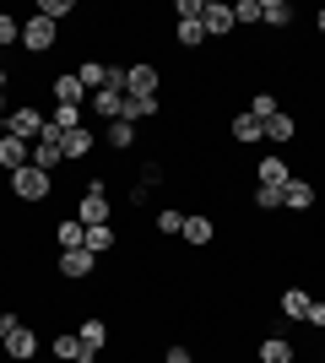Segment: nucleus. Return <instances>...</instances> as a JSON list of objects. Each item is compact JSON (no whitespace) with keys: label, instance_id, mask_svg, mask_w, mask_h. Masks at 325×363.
Returning <instances> with one entry per match:
<instances>
[{"label":"nucleus","instance_id":"11","mask_svg":"<svg viewBox=\"0 0 325 363\" xmlns=\"http://www.w3.org/2000/svg\"><path fill=\"white\" fill-rule=\"evenodd\" d=\"M60 152H65V163H81V157L93 152V130H87V125L65 130V136H60Z\"/></svg>","mask_w":325,"mask_h":363},{"label":"nucleus","instance_id":"36","mask_svg":"<svg viewBox=\"0 0 325 363\" xmlns=\"http://www.w3.org/2000/svg\"><path fill=\"white\" fill-rule=\"evenodd\" d=\"M304 320H309V325H325V303L309 298V315H304Z\"/></svg>","mask_w":325,"mask_h":363},{"label":"nucleus","instance_id":"32","mask_svg":"<svg viewBox=\"0 0 325 363\" xmlns=\"http://www.w3.org/2000/svg\"><path fill=\"white\" fill-rule=\"evenodd\" d=\"M173 33H179V44H185V49H195V44L206 38V28H201V22H179Z\"/></svg>","mask_w":325,"mask_h":363},{"label":"nucleus","instance_id":"43","mask_svg":"<svg viewBox=\"0 0 325 363\" xmlns=\"http://www.w3.org/2000/svg\"><path fill=\"white\" fill-rule=\"evenodd\" d=\"M0 55H6V49H0Z\"/></svg>","mask_w":325,"mask_h":363},{"label":"nucleus","instance_id":"4","mask_svg":"<svg viewBox=\"0 0 325 363\" xmlns=\"http://www.w3.org/2000/svg\"><path fill=\"white\" fill-rule=\"evenodd\" d=\"M22 49H28V55H44V49H55V22H49V16H33V22H22Z\"/></svg>","mask_w":325,"mask_h":363},{"label":"nucleus","instance_id":"33","mask_svg":"<svg viewBox=\"0 0 325 363\" xmlns=\"http://www.w3.org/2000/svg\"><path fill=\"white\" fill-rule=\"evenodd\" d=\"M179 228H185V212H173V206L157 212V233H179Z\"/></svg>","mask_w":325,"mask_h":363},{"label":"nucleus","instance_id":"20","mask_svg":"<svg viewBox=\"0 0 325 363\" xmlns=\"http://www.w3.org/2000/svg\"><path fill=\"white\" fill-rule=\"evenodd\" d=\"M261 22H271V28H287V22H293V6H287V0H261Z\"/></svg>","mask_w":325,"mask_h":363},{"label":"nucleus","instance_id":"35","mask_svg":"<svg viewBox=\"0 0 325 363\" xmlns=\"http://www.w3.org/2000/svg\"><path fill=\"white\" fill-rule=\"evenodd\" d=\"M255 206H261V212H277V206H282V190H255Z\"/></svg>","mask_w":325,"mask_h":363},{"label":"nucleus","instance_id":"34","mask_svg":"<svg viewBox=\"0 0 325 363\" xmlns=\"http://www.w3.org/2000/svg\"><path fill=\"white\" fill-rule=\"evenodd\" d=\"M65 11H71V0H38V16H49V22H60Z\"/></svg>","mask_w":325,"mask_h":363},{"label":"nucleus","instance_id":"13","mask_svg":"<svg viewBox=\"0 0 325 363\" xmlns=\"http://www.w3.org/2000/svg\"><path fill=\"white\" fill-rule=\"evenodd\" d=\"M255 179H261V190H282V184L293 179V174H287V163H282V157H261Z\"/></svg>","mask_w":325,"mask_h":363},{"label":"nucleus","instance_id":"19","mask_svg":"<svg viewBox=\"0 0 325 363\" xmlns=\"http://www.w3.org/2000/svg\"><path fill=\"white\" fill-rule=\"evenodd\" d=\"M55 239H60V250H81V244H87V228H81L76 217H65V223L55 228Z\"/></svg>","mask_w":325,"mask_h":363},{"label":"nucleus","instance_id":"31","mask_svg":"<svg viewBox=\"0 0 325 363\" xmlns=\"http://www.w3.org/2000/svg\"><path fill=\"white\" fill-rule=\"evenodd\" d=\"M76 352H81V336H55V358L76 363Z\"/></svg>","mask_w":325,"mask_h":363},{"label":"nucleus","instance_id":"17","mask_svg":"<svg viewBox=\"0 0 325 363\" xmlns=\"http://www.w3.org/2000/svg\"><path fill=\"white\" fill-rule=\"evenodd\" d=\"M233 141H244V147H255V141H266V125L255 120V114H239V120H233Z\"/></svg>","mask_w":325,"mask_h":363},{"label":"nucleus","instance_id":"23","mask_svg":"<svg viewBox=\"0 0 325 363\" xmlns=\"http://www.w3.org/2000/svg\"><path fill=\"white\" fill-rule=\"evenodd\" d=\"M81 250H93V255H108V250H114V228H87V244H81Z\"/></svg>","mask_w":325,"mask_h":363},{"label":"nucleus","instance_id":"12","mask_svg":"<svg viewBox=\"0 0 325 363\" xmlns=\"http://www.w3.org/2000/svg\"><path fill=\"white\" fill-rule=\"evenodd\" d=\"M282 206L309 212V206H314V184H309V179H287V184H282Z\"/></svg>","mask_w":325,"mask_h":363},{"label":"nucleus","instance_id":"16","mask_svg":"<svg viewBox=\"0 0 325 363\" xmlns=\"http://www.w3.org/2000/svg\"><path fill=\"white\" fill-rule=\"evenodd\" d=\"M87 104H93L98 114H103V120H120V104H125V92H120V87H103V92H93Z\"/></svg>","mask_w":325,"mask_h":363},{"label":"nucleus","instance_id":"29","mask_svg":"<svg viewBox=\"0 0 325 363\" xmlns=\"http://www.w3.org/2000/svg\"><path fill=\"white\" fill-rule=\"evenodd\" d=\"M233 22H261V0H233Z\"/></svg>","mask_w":325,"mask_h":363},{"label":"nucleus","instance_id":"42","mask_svg":"<svg viewBox=\"0 0 325 363\" xmlns=\"http://www.w3.org/2000/svg\"><path fill=\"white\" fill-rule=\"evenodd\" d=\"M320 363H325V352H320Z\"/></svg>","mask_w":325,"mask_h":363},{"label":"nucleus","instance_id":"18","mask_svg":"<svg viewBox=\"0 0 325 363\" xmlns=\"http://www.w3.org/2000/svg\"><path fill=\"white\" fill-rule=\"evenodd\" d=\"M261 363H293V342H287V336H266L261 342Z\"/></svg>","mask_w":325,"mask_h":363},{"label":"nucleus","instance_id":"38","mask_svg":"<svg viewBox=\"0 0 325 363\" xmlns=\"http://www.w3.org/2000/svg\"><path fill=\"white\" fill-rule=\"evenodd\" d=\"M16 325H22V320H16V315H0V342H6V336H11Z\"/></svg>","mask_w":325,"mask_h":363},{"label":"nucleus","instance_id":"26","mask_svg":"<svg viewBox=\"0 0 325 363\" xmlns=\"http://www.w3.org/2000/svg\"><path fill=\"white\" fill-rule=\"evenodd\" d=\"M249 114H255V120H271V114H282V104H277V98H271V92H255V98H249Z\"/></svg>","mask_w":325,"mask_h":363},{"label":"nucleus","instance_id":"3","mask_svg":"<svg viewBox=\"0 0 325 363\" xmlns=\"http://www.w3.org/2000/svg\"><path fill=\"white\" fill-rule=\"evenodd\" d=\"M44 114H38V108H11V114H6V130H11V136H22V141H38L44 136Z\"/></svg>","mask_w":325,"mask_h":363},{"label":"nucleus","instance_id":"27","mask_svg":"<svg viewBox=\"0 0 325 363\" xmlns=\"http://www.w3.org/2000/svg\"><path fill=\"white\" fill-rule=\"evenodd\" d=\"M76 336L87 342V347H103V342H108V325H103V320H81Z\"/></svg>","mask_w":325,"mask_h":363},{"label":"nucleus","instance_id":"6","mask_svg":"<svg viewBox=\"0 0 325 363\" xmlns=\"http://www.w3.org/2000/svg\"><path fill=\"white\" fill-rule=\"evenodd\" d=\"M201 28L212 33V38L233 33V28H239V22H233V6H228V0H206V6H201Z\"/></svg>","mask_w":325,"mask_h":363},{"label":"nucleus","instance_id":"7","mask_svg":"<svg viewBox=\"0 0 325 363\" xmlns=\"http://www.w3.org/2000/svg\"><path fill=\"white\" fill-rule=\"evenodd\" d=\"M125 92L130 98H157V65H125Z\"/></svg>","mask_w":325,"mask_h":363},{"label":"nucleus","instance_id":"22","mask_svg":"<svg viewBox=\"0 0 325 363\" xmlns=\"http://www.w3.org/2000/svg\"><path fill=\"white\" fill-rule=\"evenodd\" d=\"M282 315L304 320V315H309V293H304V288H287V293H282Z\"/></svg>","mask_w":325,"mask_h":363},{"label":"nucleus","instance_id":"21","mask_svg":"<svg viewBox=\"0 0 325 363\" xmlns=\"http://www.w3.org/2000/svg\"><path fill=\"white\" fill-rule=\"evenodd\" d=\"M108 147H136V125H130V120H108Z\"/></svg>","mask_w":325,"mask_h":363},{"label":"nucleus","instance_id":"15","mask_svg":"<svg viewBox=\"0 0 325 363\" xmlns=\"http://www.w3.org/2000/svg\"><path fill=\"white\" fill-rule=\"evenodd\" d=\"M152 114H157V98H130V92H125L120 120H130V125H136V120H152Z\"/></svg>","mask_w":325,"mask_h":363},{"label":"nucleus","instance_id":"28","mask_svg":"<svg viewBox=\"0 0 325 363\" xmlns=\"http://www.w3.org/2000/svg\"><path fill=\"white\" fill-rule=\"evenodd\" d=\"M266 141H293V120H287V114H271V120H266Z\"/></svg>","mask_w":325,"mask_h":363},{"label":"nucleus","instance_id":"5","mask_svg":"<svg viewBox=\"0 0 325 363\" xmlns=\"http://www.w3.org/2000/svg\"><path fill=\"white\" fill-rule=\"evenodd\" d=\"M55 163H65V152H60V130H55V125H44V136L33 141V168H55Z\"/></svg>","mask_w":325,"mask_h":363},{"label":"nucleus","instance_id":"10","mask_svg":"<svg viewBox=\"0 0 325 363\" xmlns=\"http://www.w3.org/2000/svg\"><path fill=\"white\" fill-rule=\"evenodd\" d=\"M98 255L93 250H60V277H93Z\"/></svg>","mask_w":325,"mask_h":363},{"label":"nucleus","instance_id":"40","mask_svg":"<svg viewBox=\"0 0 325 363\" xmlns=\"http://www.w3.org/2000/svg\"><path fill=\"white\" fill-rule=\"evenodd\" d=\"M6 114H11V108H6V92H0V120H6Z\"/></svg>","mask_w":325,"mask_h":363},{"label":"nucleus","instance_id":"25","mask_svg":"<svg viewBox=\"0 0 325 363\" xmlns=\"http://www.w3.org/2000/svg\"><path fill=\"white\" fill-rule=\"evenodd\" d=\"M190 244H212V217H185V228H179Z\"/></svg>","mask_w":325,"mask_h":363},{"label":"nucleus","instance_id":"41","mask_svg":"<svg viewBox=\"0 0 325 363\" xmlns=\"http://www.w3.org/2000/svg\"><path fill=\"white\" fill-rule=\"evenodd\" d=\"M320 33H325V11H320Z\"/></svg>","mask_w":325,"mask_h":363},{"label":"nucleus","instance_id":"1","mask_svg":"<svg viewBox=\"0 0 325 363\" xmlns=\"http://www.w3.org/2000/svg\"><path fill=\"white\" fill-rule=\"evenodd\" d=\"M76 223L81 228H103L108 223V184H87V196L76 206Z\"/></svg>","mask_w":325,"mask_h":363},{"label":"nucleus","instance_id":"9","mask_svg":"<svg viewBox=\"0 0 325 363\" xmlns=\"http://www.w3.org/2000/svg\"><path fill=\"white\" fill-rule=\"evenodd\" d=\"M33 352H38V331H33V325H16V331L6 336V358H16V363H28Z\"/></svg>","mask_w":325,"mask_h":363},{"label":"nucleus","instance_id":"8","mask_svg":"<svg viewBox=\"0 0 325 363\" xmlns=\"http://www.w3.org/2000/svg\"><path fill=\"white\" fill-rule=\"evenodd\" d=\"M33 163V141H22V136H11V130H6V136H0V168H28Z\"/></svg>","mask_w":325,"mask_h":363},{"label":"nucleus","instance_id":"39","mask_svg":"<svg viewBox=\"0 0 325 363\" xmlns=\"http://www.w3.org/2000/svg\"><path fill=\"white\" fill-rule=\"evenodd\" d=\"M6 87H11V76H6V65H0V92H6Z\"/></svg>","mask_w":325,"mask_h":363},{"label":"nucleus","instance_id":"30","mask_svg":"<svg viewBox=\"0 0 325 363\" xmlns=\"http://www.w3.org/2000/svg\"><path fill=\"white\" fill-rule=\"evenodd\" d=\"M6 44H22V22L0 11V49H6Z\"/></svg>","mask_w":325,"mask_h":363},{"label":"nucleus","instance_id":"37","mask_svg":"<svg viewBox=\"0 0 325 363\" xmlns=\"http://www.w3.org/2000/svg\"><path fill=\"white\" fill-rule=\"evenodd\" d=\"M163 363H195V358H190V347H169V358H163Z\"/></svg>","mask_w":325,"mask_h":363},{"label":"nucleus","instance_id":"24","mask_svg":"<svg viewBox=\"0 0 325 363\" xmlns=\"http://www.w3.org/2000/svg\"><path fill=\"white\" fill-rule=\"evenodd\" d=\"M49 125H55V130H60V136H65V130H76V125H81V108H71V104H55V114H49Z\"/></svg>","mask_w":325,"mask_h":363},{"label":"nucleus","instance_id":"14","mask_svg":"<svg viewBox=\"0 0 325 363\" xmlns=\"http://www.w3.org/2000/svg\"><path fill=\"white\" fill-rule=\"evenodd\" d=\"M55 98H60V104H71V108H81V104H87L81 76H55Z\"/></svg>","mask_w":325,"mask_h":363},{"label":"nucleus","instance_id":"2","mask_svg":"<svg viewBox=\"0 0 325 363\" xmlns=\"http://www.w3.org/2000/svg\"><path fill=\"white\" fill-rule=\"evenodd\" d=\"M11 190H16V196H22V201H49V190H55V184H49V174H44V168H16V174H11Z\"/></svg>","mask_w":325,"mask_h":363}]
</instances>
